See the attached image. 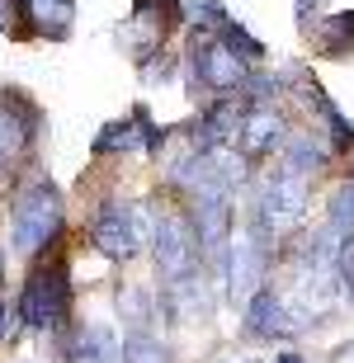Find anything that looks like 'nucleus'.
<instances>
[{
    "label": "nucleus",
    "instance_id": "nucleus-1",
    "mask_svg": "<svg viewBox=\"0 0 354 363\" xmlns=\"http://www.w3.org/2000/svg\"><path fill=\"white\" fill-rule=\"evenodd\" d=\"M62 227H67L62 189H57L48 175H28L24 189L14 194V208H10V245H14V255L38 259L48 245H57Z\"/></svg>",
    "mask_w": 354,
    "mask_h": 363
},
{
    "label": "nucleus",
    "instance_id": "nucleus-2",
    "mask_svg": "<svg viewBox=\"0 0 354 363\" xmlns=\"http://www.w3.org/2000/svg\"><path fill=\"white\" fill-rule=\"evenodd\" d=\"M14 307H19V321L28 330H43V335H57L71 325V264L62 250L28 269V283Z\"/></svg>",
    "mask_w": 354,
    "mask_h": 363
},
{
    "label": "nucleus",
    "instance_id": "nucleus-3",
    "mask_svg": "<svg viewBox=\"0 0 354 363\" xmlns=\"http://www.w3.org/2000/svg\"><path fill=\"white\" fill-rule=\"evenodd\" d=\"M302 213H307V175L284 170V175H270L260 184V199L250 208V222L245 227L270 236V241H279V231H293L302 222Z\"/></svg>",
    "mask_w": 354,
    "mask_h": 363
},
{
    "label": "nucleus",
    "instance_id": "nucleus-4",
    "mask_svg": "<svg viewBox=\"0 0 354 363\" xmlns=\"http://www.w3.org/2000/svg\"><path fill=\"white\" fill-rule=\"evenodd\" d=\"M151 255H156V269L161 279H184V274L199 269V236H194V222L184 213H161L156 217V231H151Z\"/></svg>",
    "mask_w": 354,
    "mask_h": 363
},
{
    "label": "nucleus",
    "instance_id": "nucleus-5",
    "mask_svg": "<svg viewBox=\"0 0 354 363\" xmlns=\"http://www.w3.org/2000/svg\"><path fill=\"white\" fill-rule=\"evenodd\" d=\"M90 241H95L99 255L118 259V264H128V259L142 255V213H137L133 203H99V213L90 217Z\"/></svg>",
    "mask_w": 354,
    "mask_h": 363
},
{
    "label": "nucleus",
    "instance_id": "nucleus-6",
    "mask_svg": "<svg viewBox=\"0 0 354 363\" xmlns=\"http://www.w3.org/2000/svg\"><path fill=\"white\" fill-rule=\"evenodd\" d=\"M250 76V62H241L236 52H227L213 33H199L189 48V81L194 90H213V94H232L241 90V81Z\"/></svg>",
    "mask_w": 354,
    "mask_h": 363
},
{
    "label": "nucleus",
    "instance_id": "nucleus-7",
    "mask_svg": "<svg viewBox=\"0 0 354 363\" xmlns=\"http://www.w3.org/2000/svg\"><path fill=\"white\" fill-rule=\"evenodd\" d=\"M184 24V0H133V14H128V28H123L118 38L133 43L137 33H147V38L137 43V62H147L165 48V38Z\"/></svg>",
    "mask_w": 354,
    "mask_h": 363
},
{
    "label": "nucleus",
    "instance_id": "nucleus-8",
    "mask_svg": "<svg viewBox=\"0 0 354 363\" xmlns=\"http://www.w3.org/2000/svg\"><path fill=\"white\" fill-rule=\"evenodd\" d=\"M227 288H232V302H245V297L265 288V274H270V259H274V241L260 236V231L245 227L236 241H227Z\"/></svg>",
    "mask_w": 354,
    "mask_h": 363
},
{
    "label": "nucleus",
    "instance_id": "nucleus-9",
    "mask_svg": "<svg viewBox=\"0 0 354 363\" xmlns=\"http://www.w3.org/2000/svg\"><path fill=\"white\" fill-rule=\"evenodd\" d=\"M38 104L24 90H0V165H14L38 137Z\"/></svg>",
    "mask_w": 354,
    "mask_h": 363
},
{
    "label": "nucleus",
    "instance_id": "nucleus-10",
    "mask_svg": "<svg viewBox=\"0 0 354 363\" xmlns=\"http://www.w3.org/2000/svg\"><path fill=\"white\" fill-rule=\"evenodd\" d=\"M194 236H199V250H213V255H227V241H232V199H227V189H208V194H194Z\"/></svg>",
    "mask_w": 354,
    "mask_h": 363
},
{
    "label": "nucleus",
    "instance_id": "nucleus-11",
    "mask_svg": "<svg viewBox=\"0 0 354 363\" xmlns=\"http://www.w3.org/2000/svg\"><path fill=\"white\" fill-rule=\"evenodd\" d=\"M284 137H288V123H284V113H279V108H270V104H245L232 147H241L245 161H255V156H274V151L284 147Z\"/></svg>",
    "mask_w": 354,
    "mask_h": 363
},
{
    "label": "nucleus",
    "instance_id": "nucleus-12",
    "mask_svg": "<svg viewBox=\"0 0 354 363\" xmlns=\"http://www.w3.org/2000/svg\"><path fill=\"white\" fill-rule=\"evenodd\" d=\"M293 311L284 297H274V288H255L245 297V335L250 340H288L293 335Z\"/></svg>",
    "mask_w": 354,
    "mask_h": 363
},
{
    "label": "nucleus",
    "instance_id": "nucleus-13",
    "mask_svg": "<svg viewBox=\"0 0 354 363\" xmlns=\"http://www.w3.org/2000/svg\"><path fill=\"white\" fill-rule=\"evenodd\" d=\"M57 340H62V359L67 363H118V335H114V325L85 321L76 330H57Z\"/></svg>",
    "mask_w": 354,
    "mask_h": 363
},
{
    "label": "nucleus",
    "instance_id": "nucleus-14",
    "mask_svg": "<svg viewBox=\"0 0 354 363\" xmlns=\"http://www.w3.org/2000/svg\"><path fill=\"white\" fill-rule=\"evenodd\" d=\"M71 24H76V0H28V33H43V38H71Z\"/></svg>",
    "mask_w": 354,
    "mask_h": 363
},
{
    "label": "nucleus",
    "instance_id": "nucleus-15",
    "mask_svg": "<svg viewBox=\"0 0 354 363\" xmlns=\"http://www.w3.org/2000/svg\"><path fill=\"white\" fill-rule=\"evenodd\" d=\"M284 165L293 170V175H312V170H326L331 156H336V147H326L316 133H293L284 137Z\"/></svg>",
    "mask_w": 354,
    "mask_h": 363
},
{
    "label": "nucleus",
    "instance_id": "nucleus-16",
    "mask_svg": "<svg viewBox=\"0 0 354 363\" xmlns=\"http://www.w3.org/2000/svg\"><path fill=\"white\" fill-rule=\"evenodd\" d=\"M307 33H312V48L321 57H350L354 52V10L326 14V19H316Z\"/></svg>",
    "mask_w": 354,
    "mask_h": 363
},
{
    "label": "nucleus",
    "instance_id": "nucleus-17",
    "mask_svg": "<svg viewBox=\"0 0 354 363\" xmlns=\"http://www.w3.org/2000/svg\"><path fill=\"white\" fill-rule=\"evenodd\" d=\"M90 151L95 156H118V151H142V133H137V118L128 113V118H114L99 128V137L90 142Z\"/></svg>",
    "mask_w": 354,
    "mask_h": 363
},
{
    "label": "nucleus",
    "instance_id": "nucleus-18",
    "mask_svg": "<svg viewBox=\"0 0 354 363\" xmlns=\"http://www.w3.org/2000/svg\"><path fill=\"white\" fill-rule=\"evenodd\" d=\"M307 99H312V108L321 113V123L331 128V142H336V151H354V123L345 118V113H341L336 104H331V99H326V90H321L316 81L307 85Z\"/></svg>",
    "mask_w": 354,
    "mask_h": 363
},
{
    "label": "nucleus",
    "instance_id": "nucleus-19",
    "mask_svg": "<svg viewBox=\"0 0 354 363\" xmlns=\"http://www.w3.org/2000/svg\"><path fill=\"white\" fill-rule=\"evenodd\" d=\"M118 316H123V325L128 330H151V321L161 316L156 311V293H147V288H123L118 293Z\"/></svg>",
    "mask_w": 354,
    "mask_h": 363
},
{
    "label": "nucleus",
    "instance_id": "nucleus-20",
    "mask_svg": "<svg viewBox=\"0 0 354 363\" xmlns=\"http://www.w3.org/2000/svg\"><path fill=\"white\" fill-rule=\"evenodd\" d=\"M118 363H170V350L156 330H128L118 340Z\"/></svg>",
    "mask_w": 354,
    "mask_h": 363
},
{
    "label": "nucleus",
    "instance_id": "nucleus-21",
    "mask_svg": "<svg viewBox=\"0 0 354 363\" xmlns=\"http://www.w3.org/2000/svg\"><path fill=\"white\" fill-rule=\"evenodd\" d=\"M213 38H218L222 48H227V52H236L241 62H250V67H255V62H265V43H260L245 24H236L232 14H227V19L218 24V33H213Z\"/></svg>",
    "mask_w": 354,
    "mask_h": 363
},
{
    "label": "nucleus",
    "instance_id": "nucleus-22",
    "mask_svg": "<svg viewBox=\"0 0 354 363\" xmlns=\"http://www.w3.org/2000/svg\"><path fill=\"white\" fill-rule=\"evenodd\" d=\"M184 19L199 33H218V24L227 19V5L222 0H184Z\"/></svg>",
    "mask_w": 354,
    "mask_h": 363
},
{
    "label": "nucleus",
    "instance_id": "nucleus-23",
    "mask_svg": "<svg viewBox=\"0 0 354 363\" xmlns=\"http://www.w3.org/2000/svg\"><path fill=\"white\" fill-rule=\"evenodd\" d=\"M331 231H336V236H350L354 231V179H345V184L331 194Z\"/></svg>",
    "mask_w": 354,
    "mask_h": 363
},
{
    "label": "nucleus",
    "instance_id": "nucleus-24",
    "mask_svg": "<svg viewBox=\"0 0 354 363\" xmlns=\"http://www.w3.org/2000/svg\"><path fill=\"white\" fill-rule=\"evenodd\" d=\"M133 118H137V133H142V151H147V156H161V147H165V128L151 118V108H147V104H137V108H133Z\"/></svg>",
    "mask_w": 354,
    "mask_h": 363
},
{
    "label": "nucleus",
    "instance_id": "nucleus-25",
    "mask_svg": "<svg viewBox=\"0 0 354 363\" xmlns=\"http://www.w3.org/2000/svg\"><path fill=\"white\" fill-rule=\"evenodd\" d=\"M321 10H326V0H298V24L312 28L316 19H321Z\"/></svg>",
    "mask_w": 354,
    "mask_h": 363
},
{
    "label": "nucleus",
    "instance_id": "nucleus-26",
    "mask_svg": "<svg viewBox=\"0 0 354 363\" xmlns=\"http://www.w3.org/2000/svg\"><path fill=\"white\" fill-rule=\"evenodd\" d=\"M5 28H10V5L0 0V33H5Z\"/></svg>",
    "mask_w": 354,
    "mask_h": 363
},
{
    "label": "nucleus",
    "instance_id": "nucleus-27",
    "mask_svg": "<svg viewBox=\"0 0 354 363\" xmlns=\"http://www.w3.org/2000/svg\"><path fill=\"white\" fill-rule=\"evenodd\" d=\"M0 302H5V250H0Z\"/></svg>",
    "mask_w": 354,
    "mask_h": 363
},
{
    "label": "nucleus",
    "instance_id": "nucleus-28",
    "mask_svg": "<svg viewBox=\"0 0 354 363\" xmlns=\"http://www.w3.org/2000/svg\"><path fill=\"white\" fill-rule=\"evenodd\" d=\"M274 363H302V359H298V354H279Z\"/></svg>",
    "mask_w": 354,
    "mask_h": 363
}]
</instances>
